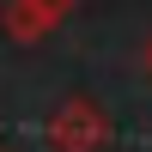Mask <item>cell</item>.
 <instances>
[{
	"label": "cell",
	"mask_w": 152,
	"mask_h": 152,
	"mask_svg": "<svg viewBox=\"0 0 152 152\" xmlns=\"http://www.w3.org/2000/svg\"><path fill=\"white\" fill-rule=\"evenodd\" d=\"M110 146V116L91 97H67L49 116V152H104Z\"/></svg>",
	"instance_id": "1"
},
{
	"label": "cell",
	"mask_w": 152,
	"mask_h": 152,
	"mask_svg": "<svg viewBox=\"0 0 152 152\" xmlns=\"http://www.w3.org/2000/svg\"><path fill=\"white\" fill-rule=\"evenodd\" d=\"M73 6H79V0H6V6H0V31H6L12 43H43Z\"/></svg>",
	"instance_id": "2"
},
{
	"label": "cell",
	"mask_w": 152,
	"mask_h": 152,
	"mask_svg": "<svg viewBox=\"0 0 152 152\" xmlns=\"http://www.w3.org/2000/svg\"><path fill=\"white\" fill-rule=\"evenodd\" d=\"M140 67H146V79H152V37H146V49H140Z\"/></svg>",
	"instance_id": "3"
},
{
	"label": "cell",
	"mask_w": 152,
	"mask_h": 152,
	"mask_svg": "<svg viewBox=\"0 0 152 152\" xmlns=\"http://www.w3.org/2000/svg\"><path fill=\"white\" fill-rule=\"evenodd\" d=\"M0 152H6V146H0Z\"/></svg>",
	"instance_id": "4"
}]
</instances>
